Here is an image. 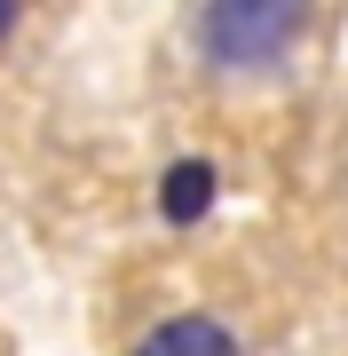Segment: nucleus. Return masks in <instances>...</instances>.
I'll list each match as a JSON object with an SVG mask.
<instances>
[{"label":"nucleus","mask_w":348,"mask_h":356,"mask_svg":"<svg viewBox=\"0 0 348 356\" xmlns=\"http://www.w3.org/2000/svg\"><path fill=\"white\" fill-rule=\"evenodd\" d=\"M158 206H167V222H198V214L214 206V166H206V159L167 166V182H158Z\"/></svg>","instance_id":"3"},{"label":"nucleus","mask_w":348,"mask_h":356,"mask_svg":"<svg viewBox=\"0 0 348 356\" xmlns=\"http://www.w3.org/2000/svg\"><path fill=\"white\" fill-rule=\"evenodd\" d=\"M8 24H16V0H0V32H8Z\"/></svg>","instance_id":"4"},{"label":"nucleus","mask_w":348,"mask_h":356,"mask_svg":"<svg viewBox=\"0 0 348 356\" xmlns=\"http://www.w3.org/2000/svg\"><path fill=\"white\" fill-rule=\"evenodd\" d=\"M135 356H238V341L214 317H174V325H158Z\"/></svg>","instance_id":"2"},{"label":"nucleus","mask_w":348,"mask_h":356,"mask_svg":"<svg viewBox=\"0 0 348 356\" xmlns=\"http://www.w3.org/2000/svg\"><path fill=\"white\" fill-rule=\"evenodd\" d=\"M309 24V0H198V48L222 72H270Z\"/></svg>","instance_id":"1"}]
</instances>
